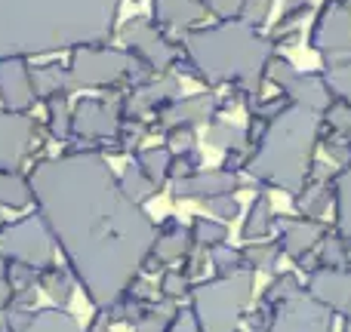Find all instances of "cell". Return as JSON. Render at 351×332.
I'll use <instances>...</instances> for the list:
<instances>
[{
    "mask_svg": "<svg viewBox=\"0 0 351 332\" xmlns=\"http://www.w3.org/2000/svg\"><path fill=\"white\" fill-rule=\"evenodd\" d=\"M31 203L96 311L130 292L154 249V225L99 151H71L28 169Z\"/></svg>",
    "mask_w": 351,
    "mask_h": 332,
    "instance_id": "cell-1",
    "label": "cell"
},
{
    "mask_svg": "<svg viewBox=\"0 0 351 332\" xmlns=\"http://www.w3.org/2000/svg\"><path fill=\"white\" fill-rule=\"evenodd\" d=\"M117 10L121 0H0V59L102 47Z\"/></svg>",
    "mask_w": 351,
    "mask_h": 332,
    "instance_id": "cell-2",
    "label": "cell"
},
{
    "mask_svg": "<svg viewBox=\"0 0 351 332\" xmlns=\"http://www.w3.org/2000/svg\"><path fill=\"white\" fill-rule=\"evenodd\" d=\"M250 277H225L194 290V317L200 332H234L241 311L250 298Z\"/></svg>",
    "mask_w": 351,
    "mask_h": 332,
    "instance_id": "cell-3",
    "label": "cell"
},
{
    "mask_svg": "<svg viewBox=\"0 0 351 332\" xmlns=\"http://www.w3.org/2000/svg\"><path fill=\"white\" fill-rule=\"evenodd\" d=\"M0 255L10 265H28L34 271H43L56 261V243L43 218L37 212H28L0 225Z\"/></svg>",
    "mask_w": 351,
    "mask_h": 332,
    "instance_id": "cell-4",
    "label": "cell"
},
{
    "mask_svg": "<svg viewBox=\"0 0 351 332\" xmlns=\"http://www.w3.org/2000/svg\"><path fill=\"white\" fill-rule=\"evenodd\" d=\"M133 68V59L121 49L108 47H80L71 53V62H68V84L74 90H96V86H108L114 84L117 77Z\"/></svg>",
    "mask_w": 351,
    "mask_h": 332,
    "instance_id": "cell-5",
    "label": "cell"
},
{
    "mask_svg": "<svg viewBox=\"0 0 351 332\" xmlns=\"http://www.w3.org/2000/svg\"><path fill=\"white\" fill-rule=\"evenodd\" d=\"M37 120L31 114L0 108V169H19L37 142Z\"/></svg>",
    "mask_w": 351,
    "mask_h": 332,
    "instance_id": "cell-6",
    "label": "cell"
},
{
    "mask_svg": "<svg viewBox=\"0 0 351 332\" xmlns=\"http://www.w3.org/2000/svg\"><path fill=\"white\" fill-rule=\"evenodd\" d=\"M117 111L105 99H80L71 111V139H84L90 145L108 142L117 136Z\"/></svg>",
    "mask_w": 351,
    "mask_h": 332,
    "instance_id": "cell-7",
    "label": "cell"
},
{
    "mask_svg": "<svg viewBox=\"0 0 351 332\" xmlns=\"http://www.w3.org/2000/svg\"><path fill=\"white\" fill-rule=\"evenodd\" d=\"M0 102L6 111L28 114L34 108L31 90V62L28 59H0Z\"/></svg>",
    "mask_w": 351,
    "mask_h": 332,
    "instance_id": "cell-8",
    "label": "cell"
},
{
    "mask_svg": "<svg viewBox=\"0 0 351 332\" xmlns=\"http://www.w3.org/2000/svg\"><path fill=\"white\" fill-rule=\"evenodd\" d=\"M271 332H330V314L311 302H293L274 317Z\"/></svg>",
    "mask_w": 351,
    "mask_h": 332,
    "instance_id": "cell-9",
    "label": "cell"
},
{
    "mask_svg": "<svg viewBox=\"0 0 351 332\" xmlns=\"http://www.w3.org/2000/svg\"><path fill=\"white\" fill-rule=\"evenodd\" d=\"M31 90H34L37 102H49V99H68L71 84H68V65H31Z\"/></svg>",
    "mask_w": 351,
    "mask_h": 332,
    "instance_id": "cell-10",
    "label": "cell"
},
{
    "mask_svg": "<svg viewBox=\"0 0 351 332\" xmlns=\"http://www.w3.org/2000/svg\"><path fill=\"white\" fill-rule=\"evenodd\" d=\"M37 286L47 290V296L53 298L56 308H68V302L74 298V290H77V280L68 271V265H47L40 274H37Z\"/></svg>",
    "mask_w": 351,
    "mask_h": 332,
    "instance_id": "cell-11",
    "label": "cell"
},
{
    "mask_svg": "<svg viewBox=\"0 0 351 332\" xmlns=\"http://www.w3.org/2000/svg\"><path fill=\"white\" fill-rule=\"evenodd\" d=\"M31 203V181L22 169H0V206L25 209Z\"/></svg>",
    "mask_w": 351,
    "mask_h": 332,
    "instance_id": "cell-12",
    "label": "cell"
},
{
    "mask_svg": "<svg viewBox=\"0 0 351 332\" xmlns=\"http://www.w3.org/2000/svg\"><path fill=\"white\" fill-rule=\"evenodd\" d=\"M22 332H80V323L65 308H43L31 314L28 327Z\"/></svg>",
    "mask_w": 351,
    "mask_h": 332,
    "instance_id": "cell-13",
    "label": "cell"
},
{
    "mask_svg": "<svg viewBox=\"0 0 351 332\" xmlns=\"http://www.w3.org/2000/svg\"><path fill=\"white\" fill-rule=\"evenodd\" d=\"M47 105V129H49V136H53L56 142H68L71 139V111H68V105H65V99H49V102H43Z\"/></svg>",
    "mask_w": 351,
    "mask_h": 332,
    "instance_id": "cell-14",
    "label": "cell"
},
{
    "mask_svg": "<svg viewBox=\"0 0 351 332\" xmlns=\"http://www.w3.org/2000/svg\"><path fill=\"white\" fill-rule=\"evenodd\" d=\"M173 305H152L145 314L136 320V332H167L170 329V320H173Z\"/></svg>",
    "mask_w": 351,
    "mask_h": 332,
    "instance_id": "cell-15",
    "label": "cell"
},
{
    "mask_svg": "<svg viewBox=\"0 0 351 332\" xmlns=\"http://www.w3.org/2000/svg\"><path fill=\"white\" fill-rule=\"evenodd\" d=\"M188 292V277L182 271H164V277H160V296L167 298V302H173V298L185 296Z\"/></svg>",
    "mask_w": 351,
    "mask_h": 332,
    "instance_id": "cell-16",
    "label": "cell"
},
{
    "mask_svg": "<svg viewBox=\"0 0 351 332\" xmlns=\"http://www.w3.org/2000/svg\"><path fill=\"white\" fill-rule=\"evenodd\" d=\"M167 332H200V323L194 317V311H176Z\"/></svg>",
    "mask_w": 351,
    "mask_h": 332,
    "instance_id": "cell-17",
    "label": "cell"
},
{
    "mask_svg": "<svg viewBox=\"0 0 351 332\" xmlns=\"http://www.w3.org/2000/svg\"><path fill=\"white\" fill-rule=\"evenodd\" d=\"M84 332H111V317L105 314V311H96V317L90 320V327Z\"/></svg>",
    "mask_w": 351,
    "mask_h": 332,
    "instance_id": "cell-18",
    "label": "cell"
},
{
    "mask_svg": "<svg viewBox=\"0 0 351 332\" xmlns=\"http://www.w3.org/2000/svg\"><path fill=\"white\" fill-rule=\"evenodd\" d=\"M12 305V286L6 277H0V311H6Z\"/></svg>",
    "mask_w": 351,
    "mask_h": 332,
    "instance_id": "cell-19",
    "label": "cell"
},
{
    "mask_svg": "<svg viewBox=\"0 0 351 332\" xmlns=\"http://www.w3.org/2000/svg\"><path fill=\"white\" fill-rule=\"evenodd\" d=\"M6 265H10V261H6L3 255H0V277H6Z\"/></svg>",
    "mask_w": 351,
    "mask_h": 332,
    "instance_id": "cell-20",
    "label": "cell"
},
{
    "mask_svg": "<svg viewBox=\"0 0 351 332\" xmlns=\"http://www.w3.org/2000/svg\"><path fill=\"white\" fill-rule=\"evenodd\" d=\"M346 332H351V323H348V329H346Z\"/></svg>",
    "mask_w": 351,
    "mask_h": 332,
    "instance_id": "cell-21",
    "label": "cell"
}]
</instances>
